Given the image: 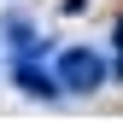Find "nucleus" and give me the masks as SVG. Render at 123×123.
<instances>
[{"mask_svg": "<svg viewBox=\"0 0 123 123\" xmlns=\"http://www.w3.org/2000/svg\"><path fill=\"white\" fill-rule=\"evenodd\" d=\"M117 76H123V24H117Z\"/></svg>", "mask_w": 123, "mask_h": 123, "instance_id": "4", "label": "nucleus"}, {"mask_svg": "<svg viewBox=\"0 0 123 123\" xmlns=\"http://www.w3.org/2000/svg\"><path fill=\"white\" fill-rule=\"evenodd\" d=\"M105 76H111V65H105L94 47H65L59 65H53L59 94H94V88H105Z\"/></svg>", "mask_w": 123, "mask_h": 123, "instance_id": "1", "label": "nucleus"}, {"mask_svg": "<svg viewBox=\"0 0 123 123\" xmlns=\"http://www.w3.org/2000/svg\"><path fill=\"white\" fill-rule=\"evenodd\" d=\"M12 82H18V94H29V100H59L53 70H41L35 59H18V65H12Z\"/></svg>", "mask_w": 123, "mask_h": 123, "instance_id": "2", "label": "nucleus"}, {"mask_svg": "<svg viewBox=\"0 0 123 123\" xmlns=\"http://www.w3.org/2000/svg\"><path fill=\"white\" fill-rule=\"evenodd\" d=\"M0 29H6V41H12V53H18V59H35V53H41V35H35V24H29V18L12 12V18H0Z\"/></svg>", "mask_w": 123, "mask_h": 123, "instance_id": "3", "label": "nucleus"}]
</instances>
